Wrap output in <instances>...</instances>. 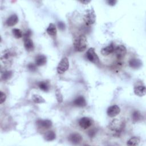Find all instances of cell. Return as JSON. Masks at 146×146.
I'll use <instances>...</instances> for the list:
<instances>
[{"mask_svg":"<svg viewBox=\"0 0 146 146\" xmlns=\"http://www.w3.org/2000/svg\"><path fill=\"white\" fill-rule=\"evenodd\" d=\"M80 2L82 3H84V4H87V3H90V1H80Z\"/></svg>","mask_w":146,"mask_h":146,"instance_id":"obj_34","label":"cell"},{"mask_svg":"<svg viewBox=\"0 0 146 146\" xmlns=\"http://www.w3.org/2000/svg\"><path fill=\"white\" fill-rule=\"evenodd\" d=\"M13 32V34L14 36V38H17V39H19L22 37L23 36V34H22V31L18 29H14L12 30Z\"/></svg>","mask_w":146,"mask_h":146,"instance_id":"obj_26","label":"cell"},{"mask_svg":"<svg viewBox=\"0 0 146 146\" xmlns=\"http://www.w3.org/2000/svg\"><path fill=\"white\" fill-rule=\"evenodd\" d=\"M46 32L49 35H51L52 36H55L57 33L55 25L53 23H50L48 27L46 29Z\"/></svg>","mask_w":146,"mask_h":146,"instance_id":"obj_18","label":"cell"},{"mask_svg":"<svg viewBox=\"0 0 146 146\" xmlns=\"http://www.w3.org/2000/svg\"><path fill=\"white\" fill-rule=\"evenodd\" d=\"M69 68V61L67 57L64 56L62 58L56 67L57 72L59 74H63Z\"/></svg>","mask_w":146,"mask_h":146,"instance_id":"obj_4","label":"cell"},{"mask_svg":"<svg viewBox=\"0 0 146 146\" xmlns=\"http://www.w3.org/2000/svg\"><path fill=\"white\" fill-rule=\"evenodd\" d=\"M73 104L78 107H83L86 106V102L83 96H79L74 100Z\"/></svg>","mask_w":146,"mask_h":146,"instance_id":"obj_14","label":"cell"},{"mask_svg":"<svg viewBox=\"0 0 146 146\" xmlns=\"http://www.w3.org/2000/svg\"><path fill=\"white\" fill-rule=\"evenodd\" d=\"M95 131H94L93 129H92V130H91L90 131L88 132V135H89V136H90L91 137H92V136H94L95 135Z\"/></svg>","mask_w":146,"mask_h":146,"instance_id":"obj_33","label":"cell"},{"mask_svg":"<svg viewBox=\"0 0 146 146\" xmlns=\"http://www.w3.org/2000/svg\"><path fill=\"white\" fill-rule=\"evenodd\" d=\"M124 122L123 120L117 118L112 120L108 124L109 131L113 136H119L124 128Z\"/></svg>","mask_w":146,"mask_h":146,"instance_id":"obj_1","label":"cell"},{"mask_svg":"<svg viewBox=\"0 0 146 146\" xmlns=\"http://www.w3.org/2000/svg\"><path fill=\"white\" fill-rule=\"evenodd\" d=\"M55 96H56V100L58 103H60L63 102V96L60 92V90L59 88H57L55 91Z\"/></svg>","mask_w":146,"mask_h":146,"instance_id":"obj_27","label":"cell"},{"mask_svg":"<svg viewBox=\"0 0 146 146\" xmlns=\"http://www.w3.org/2000/svg\"><path fill=\"white\" fill-rule=\"evenodd\" d=\"M56 137L55 133L53 131H48L44 135V139L46 141H52Z\"/></svg>","mask_w":146,"mask_h":146,"instance_id":"obj_20","label":"cell"},{"mask_svg":"<svg viewBox=\"0 0 146 146\" xmlns=\"http://www.w3.org/2000/svg\"><path fill=\"white\" fill-rule=\"evenodd\" d=\"M129 66L134 69L139 68L142 66V62L139 59L133 58L129 60Z\"/></svg>","mask_w":146,"mask_h":146,"instance_id":"obj_16","label":"cell"},{"mask_svg":"<svg viewBox=\"0 0 146 146\" xmlns=\"http://www.w3.org/2000/svg\"><path fill=\"white\" fill-rule=\"evenodd\" d=\"M86 56L87 59L93 63L97 64L99 62V57L96 54V53L95 52V49L92 47L90 48L87 50L86 52Z\"/></svg>","mask_w":146,"mask_h":146,"instance_id":"obj_6","label":"cell"},{"mask_svg":"<svg viewBox=\"0 0 146 146\" xmlns=\"http://www.w3.org/2000/svg\"><path fill=\"white\" fill-rule=\"evenodd\" d=\"M31 31L30 30H27L25 33L23 35V39H27V38H30V37L31 36Z\"/></svg>","mask_w":146,"mask_h":146,"instance_id":"obj_30","label":"cell"},{"mask_svg":"<svg viewBox=\"0 0 146 146\" xmlns=\"http://www.w3.org/2000/svg\"><path fill=\"white\" fill-rule=\"evenodd\" d=\"M92 119L88 117H83L80 118L79 121V124L80 127L84 129L90 127L92 125Z\"/></svg>","mask_w":146,"mask_h":146,"instance_id":"obj_7","label":"cell"},{"mask_svg":"<svg viewBox=\"0 0 146 146\" xmlns=\"http://www.w3.org/2000/svg\"><path fill=\"white\" fill-rule=\"evenodd\" d=\"M27 68L31 72H34L36 70V65L33 63H30L27 65Z\"/></svg>","mask_w":146,"mask_h":146,"instance_id":"obj_28","label":"cell"},{"mask_svg":"<svg viewBox=\"0 0 146 146\" xmlns=\"http://www.w3.org/2000/svg\"><path fill=\"white\" fill-rule=\"evenodd\" d=\"M113 52L118 60H121L124 58L127 53V49L124 45L119 44L115 47Z\"/></svg>","mask_w":146,"mask_h":146,"instance_id":"obj_5","label":"cell"},{"mask_svg":"<svg viewBox=\"0 0 146 146\" xmlns=\"http://www.w3.org/2000/svg\"><path fill=\"white\" fill-rule=\"evenodd\" d=\"M120 112V107L117 105H112L109 107L107 110V113L108 116L113 117L117 116Z\"/></svg>","mask_w":146,"mask_h":146,"instance_id":"obj_8","label":"cell"},{"mask_svg":"<svg viewBox=\"0 0 146 146\" xmlns=\"http://www.w3.org/2000/svg\"><path fill=\"white\" fill-rule=\"evenodd\" d=\"M32 100L35 103H45V100L43 98H42L41 96L37 94H34L32 96Z\"/></svg>","mask_w":146,"mask_h":146,"instance_id":"obj_24","label":"cell"},{"mask_svg":"<svg viewBox=\"0 0 146 146\" xmlns=\"http://www.w3.org/2000/svg\"><path fill=\"white\" fill-rule=\"evenodd\" d=\"M36 124L40 128H44V129H48L50 128L52 125V123L51 120L46 119V120H38L36 121Z\"/></svg>","mask_w":146,"mask_h":146,"instance_id":"obj_11","label":"cell"},{"mask_svg":"<svg viewBox=\"0 0 146 146\" xmlns=\"http://www.w3.org/2000/svg\"><path fill=\"white\" fill-rule=\"evenodd\" d=\"M18 22V18L16 14L10 15L6 20V23L8 26H14Z\"/></svg>","mask_w":146,"mask_h":146,"instance_id":"obj_15","label":"cell"},{"mask_svg":"<svg viewBox=\"0 0 146 146\" xmlns=\"http://www.w3.org/2000/svg\"><path fill=\"white\" fill-rule=\"evenodd\" d=\"M96 15L93 8H90L86 11L84 15V21L86 25L90 26L95 22Z\"/></svg>","mask_w":146,"mask_h":146,"instance_id":"obj_3","label":"cell"},{"mask_svg":"<svg viewBox=\"0 0 146 146\" xmlns=\"http://www.w3.org/2000/svg\"><path fill=\"white\" fill-rule=\"evenodd\" d=\"M58 26L59 29H60V30H64L65 29V24L62 21L58 22Z\"/></svg>","mask_w":146,"mask_h":146,"instance_id":"obj_31","label":"cell"},{"mask_svg":"<svg viewBox=\"0 0 146 146\" xmlns=\"http://www.w3.org/2000/svg\"><path fill=\"white\" fill-rule=\"evenodd\" d=\"M107 2L109 4V5L114 6L116 3L117 1L116 0H108V1H107Z\"/></svg>","mask_w":146,"mask_h":146,"instance_id":"obj_32","label":"cell"},{"mask_svg":"<svg viewBox=\"0 0 146 146\" xmlns=\"http://www.w3.org/2000/svg\"><path fill=\"white\" fill-rule=\"evenodd\" d=\"M47 62V58L43 54L38 55L35 58V64L37 66H42L44 65Z\"/></svg>","mask_w":146,"mask_h":146,"instance_id":"obj_13","label":"cell"},{"mask_svg":"<svg viewBox=\"0 0 146 146\" xmlns=\"http://www.w3.org/2000/svg\"><path fill=\"white\" fill-rule=\"evenodd\" d=\"M82 139V136L78 133H72L68 136V140L73 144H79Z\"/></svg>","mask_w":146,"mask_h":146,"instance_id":"obj_9","label":"cell"},{"mask_svg":"<svg viewBox=\"0 0 146 146\" xmlns=\"http://www.w3.org/2000/svg\"><path fill=\"white\" fill-rule=\"evenodd\" d=\"M23 43L25 49L27 51H32L34 48V46L33 40L30 38L23 39Z\"/></svg>","mask_w":146,"mask_h":146,"instance_id":"obj_17","label":"cell"},{"mask_svg":"<svg viewBox=\"0 0 146 146\" xmlns=\"http://www.w3.org/2000/svg\"><path fill=\"white\" fill-rule=\"evenodd\" d=\"M13 55H14L13 52L11 51V50H6L4 52V54L1 56V60H2V61H3L4 62H8L9 60H10L11 59V58L13 56Z\"/></svg>","mask_w":146,"mask_h":146,"instance_id":"obj_19","label":"cell"},{"mask_svg":"<svg viewBox=\"0 0 146 146\" xmlns=\"http://www.w3.org/2000/svg\"><path fill=\"white\" fill-rule=\"evenodd\" d=\"M73 45L75 51L78 52L84 51L87 47L86 36L83 34L79 35L75 39Z\"/></svg>","mask_w":146,"mask_h":146,"instance_id":"obj_2","label":"cell"},{"mask_svg":"<svg viewBox=\"0 0 146 146\" xmlns=\"http://www.w3.org/2000/svg\"><path fill=\"white\" fill-rule=\"evenodd\" d=\"M134 93L136 95L138 96H143L145 95L146 93V90H145V87L144 85H137L134 87L133 88Z\"/></svg>","mask_w":146,"mask_h":146,"instance_id":"obj_10","label":"cell"},{"mask_svg":"<svg viewBox=\"0 0 146 146\" xmlns=\"http://www.w3.org/2000/svg\"><path fill=\"white\" fill-rule=\"evenodd\" d=\"M13 75V72L11 71H5L3 72H2L1 79L3 80H7L11 78Z\"/></svg>","mask_w":146,"mask_h":146,"instance_id":"obj_25","label":"cell"},{"mask_svg":"<svg viewBox=\"0 0 146 146\" xmlns=\"http://www.w3.org/2000/svg\"><path fill=\"white\" fill-rule=\"evenodd\" d=\"M38 87L39 88L43 91L44 92H47L50 90V86L48 83L46 81H40L38 83Z\"/></svg>","mask_w":146,"mask_h":146,"instance_id":"obj_22","label":"cell"},{"mask_svg":"<svg viewBox=\"0 0 146 146\" xmlns=\"http://www.w3.org/2000/svg\"><path fill=\"white\" fill-rule=\"evenodd\" d=\"M140 142V139L138 136H133L130 138L127 143L128 145H138Z\"/></svg>","mask_w":146,"mask_h":146,"instance_id":"obj_21","label":"cell"},{"mask_svg":"<svg viewBox=\"0 0 146 146\" xmlns=\"http://www.w3.org/2000/svg\"><path fill=\"white\" fill-rule=\"evenodd\" d=\"M6 96L2 91H0V104H2L6 100Z\"/></svg>","mask_w":146,"mask_h":146,"instance_id":"obj_29","label":"cell"},{"mask_svg":"<svg viewBox=\"0 0 146 146\" xmlns=\"http://www.w3.org/2000/svg\"><path fill=\"white\" fill-rule=\"evenodd\" d=\"M115 44L112 43L109 44L108 46L103 48L101 50V54L104 56H108V55L113 53L115 50Z\"/></svg>","mask_w":146,"mask_h":146,"instance_id":"obj_12","label":"cell"},{"mask_svg":"<svg viewBox=\"0 0 146 146\" xmlns=\"http://www.w3.org/2000/svg\"><path fill=\"white\" fill-rule=\"evenodd\" d=\"M132 119L134 123L139 121L142 119V115L139 111H135L132 114Z\"/></svg>","mask_w":146,"mask_h":146,"instance_id":"obj_23","label":"cell"}]
</instances>
